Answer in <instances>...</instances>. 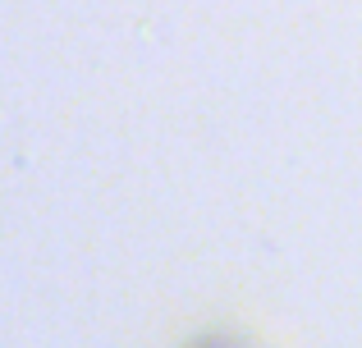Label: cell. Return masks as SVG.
<instances>
[{
	"instance_id": "obj_1",
	"label": "cell",
	"mask_w": 362,
	"mask_h": 348,
	"mask_svg": "<svg viewBox=\"0 0 362 348\" xmlns=\"http://www.w3.org/2000/svg\"><path fill=\"white\" fill-rule=\"evenodd\" d=\"M179 348H247L243 340H234V335H197V340L179 344Z\"/></svg>"
}]
</instances>
